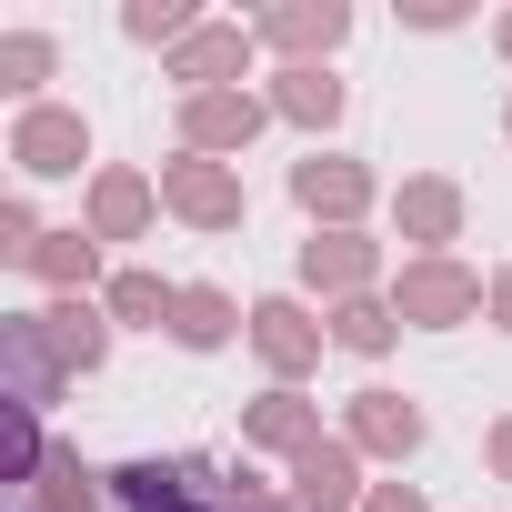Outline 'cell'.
<instances>
[{
  "mask_svg": "<svg viewBox=\"0 0 512 512\" xmlns=\"http://www.w3.org/2000/svg\"><path fill=\"white\" fill-rule=\"evenodd\" d=\"M302 502H312V512H332V502H352V462L312 442V452H302Z\"/></svg>",
  "mask_w": 512,
  "mask_h": 512,
  "instance_id": "7a4b0ae2",
  "label": "cell"
},
{
  "mask_svg": "<svg viewBox=\"0 0 512 512\" xmlns=\"http://www.w3.org/2000/svg\"><path fill=\"white\" fill-rule=\"evenodd\" d=\"M21 151H31V171H71L81 131H71V121H31V141H21Z\"/></svg>",
  "mask_w": 512,
  "mask_h": 512,
  "instance_id": "277c9868",
  "label": "cell"
},
{
  "mask_svg": "<svg viewBox=\"0 0 512 512\" xmlns=\"http://www.w3.org/2000/svg\"><path fill=\"white\" fill-rule=\"evenodd\" d=\"M502 462H512V432H502Z\"/></svg>",
  "mask_w": 512,
  "mask_h": 512,
  "instance_id": "5bb4252c",
  "label": "cell"
},
{
  "mask_svg": "<svg viewBox=\"0 0 512 512\" xmlns=\"http://www.w3.org/2000/svg\"><path fill=\"white\" fill-rule=\"evenodd\" d=\"M101 221H111V231H121V221H141V191H131V181H111V191H101Z\"/></svg>",
  "mask_w": 512,
  "mask_h": 512,
  "instance_id": "7c38bea8",
  "label": "cell"
},
{
  "mask_svg": "<svg viewBox=\"0 0 512 512\" xmlns=\"http://www.w3.org/2000/svg\"><path fill=\"white\" fill-rule=\"evenodd\" d=\"M502 312H512V282H502Z\"/></svg>",
  "mask_w": 512,
  "mask_h": 512,
  "instance_id": "9a60e30c",
  "label": "cell"
},
{
  "mask_svg": "<svg viewBox=\"0 0 512 512\" xmlns=\"http://www.w3.org/2000/svg\"><path fill=\"white\" fill-rule=\"evenodd\" d=\"M382 512H422V502H412V492H392V502H382Z\"/></svg>",
  "mask_w": 512,
  "mask_h": 512,
  "instance_id": "4fadbf2b",
  "label": "cell"
},
{
  "mask_svg": "<svg viewBox=\"0 0 512 512\" xmlns=\"http://www.w3.org/2000/svg\"><path fill=\"white\" fill-rule=\"evenodd\" d=\"M111 512H221V472L211 462H131L111 472Z\"/></svg>",
  "mask_w": 512,
  "mask_h": 512,
  "instance_id": "6da1fadb",
  "label": "cell"
},
{
  "mask_svg": "<svg viewBox=\"0 0 512 512\" xmlns=\"http://www.w3.org/2000/svg\"><path fill=\"white\" fill-rule=\"evenodd\" d=\"M362 432H372V442H392V452H412V432H422V422H412L402 402H372V412H362Z\"/></svg>",
  "mask_w": 512,
  "mask_h": 512,
  "instance_id": "ba28073f",
  "label": "cell"
},
{
  "mask_svg": "<svg viewBox=\"0 0 512 512\" xmlns=\"http://www.w3.org/2000/svg\"><path fill=\"white\" fill-rule=\"evenodd\" d=\"M51 322H61V352L71 362H101V322L91 312H51Z\"/></svg>",
  "mask_w": 512,
  "mask_h": 512,
  "instance_id": "9c48e42d",
  "label": "cell"
},
{
  "mask_svg": "<svg viewBox=\"0 0 512 512\" xmlns=\"http://www.w3.org/2000/svg\"><path fill=\"white\" fill-rule=\"evenodd\" d=\"M412 312H422V322H452V312H472V282H462V272H422V282H412Z\"/></svg>",
  "mask_w": 512,
  "mask_h": 512,
  "instance_id": "3957f363",
  "label": "cell"
},
{
  "mask_svg": "<svg viewBox=\"0 0 512 512\" xmlns=\"http://www.w3.org/2000/svg\"><path fill=\"white\" fill-rule=\"evenodd\" d=\"M352 191H362L352 171H322V161L302 171V201H312V211H322V201H332V211H352Z\"/></svg>",
  "mask_w": 512,
  "mask_h": 512,
  "instance_id": "8992f818",
  "label": "cell"
},
{
  "mask_svg": "<svg viewBox=\"0 0 512 512\" xmlns=\"http://www.w3.org/2000/svg\"><path fill=\"white\" fill-rule=\"evenodd\" d=\"M181 342H221V302H211V292L181 302Z\"/></svg>",
  "mask_w": 512,
  "mask_h": 512,
  "instance_id": "8fae6325",
  "label": "cell"
},
{
  "mask_svg": "<svg viewBox=\"0 0 512 512\" xmlns=\"http://www.w3.org/2000/svg\"><path fill=\"white\" fill-rule=\"evenodd\" d=\"M231 131H251V101H201V141H231Z\"/></svg>",
  "mask_w": 512,
  "mask_h": 512,
  "instance_id": "30bf717a",
  "label": "cell"
},
{
  "mask_svg": "<svg viewBox=\"0 0 512 512\" xmlns=\"http://www.w3.org/2000/svg\"><path fill=\"white\" fill-rule=\"evenodd\" d=\"M171 191H181V211H201V221H221V211H231V191H221L211 171H181Z\"/></svg>",
  "mask_w": 512,
  "mask_h": 512,
  "instance_id": "52a82bcc",
  "label": "cell"
},
{
  "mask_svg": "<svg viewBox=\"0 0 512 512\" xmlns=\"http://www.w3.org/2000/svg\"><path fill=\"white\" fill-rule=\"evenodd\" d=\"M262 342H272V362H302V352H312V332H302V312H282V302L262 312Z\"/></svg>",
  "mask_w": 512,
  "mask_h": 512,
  "instance_id": "5b68a950",
  "label": "cell"
}]
</instances>
